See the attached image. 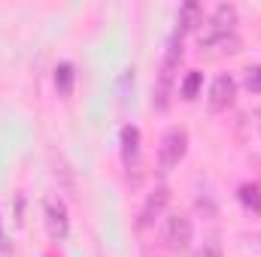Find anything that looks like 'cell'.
<instances>
[{"label":"cell","mask_w":261,"mask_h":257,"mask_svg":"<svg viewBox=\"0 0 261 257\" xmlns=\"http://www.w3.org/2000/svg\"><path fill=\"white\" fill-rule=\"evenodd\" d=\"M182 61V37L173 34L170 46H167V58L161 64V76H158V88H155V109H167L170 106V85H173V70Z\"/></svg>","instance_id":"obj_1"},{"label":"cell","mask_w":261,"mask_h":257,"mask_svg":"<svg viewBox=\"0 0 261 257\" xmlns=\"http://www.w3.org/2000/svg\"><path fill=\"white\" fill-rule=\"evenodd\" d=\"M186 145H189V133L182 127H170L161 139V148H158V170L161 173H170L182 157H186Z\"/></svg>","instance_id":"obj_2"},{"label":"cell","mask_w":261,"mask_h":257,"mask_svg":"<svg viewBox=\"0 0 261 257\" xmlns=\"http://www.w3.org/2000/svg\"><path fill=\"white\" fill-rule=\"evenodd\" d=\"M192 236H195V227L186 215H170L164 221V242L173 248V251H186L192 245Z\"/></svg>","instance_id":"obj_3"},{"label":"cell","mask_w":261,"mask_h":257,"mask_svg":"<svg viewBox=\"0 0 261 257\" xmlns=\"http://www.w3.org/2000/svg\"><path fill=\"white\" fill-rule=\"evenodd\" d=\"M234 94H237V82H234V76H219L216 82H213V88H210V109L213 112H222V109H228L231 103H234Z\"/></svg>","instance_id":"obj_4"},{"label":"cell","mask_w":261,"mask_h":257,"mask_svg":"<svg viewBox=\"0 0 261 257\" xmlns=\"http://www.w3.org/2000/svg\"><path fill=\"white\" fill-rule=\"evenodd\" d=\"M46 224H49L52 239H64L67 236L70 221H67V206L61 200H49V203H46Z\"/></svg>","instance_id":"obj_5"},{"label":"cell","mask_w":261,"mask_h":257,"mask_svg":"<svg viewBox=\"0 0 261 257\" xmlns=\"http://www.w3.org/2000/svg\"><path fill=\"white\" fill-rule=\"evenodd\" d=\"M170 203V191L161 185V188H155V191L149 194V200H146V206H143V215H140V224H152L161 212H164V206Z\"/></svg>","instance_id":"obj_6"},{"label":"cell","mask_w":261,"mask_h":257,"mask_svg":"<svg viewBox=\"0 0 261 257\" xmlns=\"http://www.w3.org/2000/svg\"><path fill=\"white\" fill-rule=\"evenodd\" d=\"M122 157H125V167H134L137 164V157H140V130L128 124V127L122 130Z\"/></svg>","instance_id":"obj_7"},{"label":"cell","mask_w":261,"mask_h":257,"mask_svg":"<svg viewBox=\"0 0 261 257\" xmlns=\"http://www.w3.org/2000/svg\"><path fill=\"white\" fill-rule=\"evenodd\" d=\"M234 21H237V9L228 6V3H222V6H216V12H213V21H210L213 30H210V34H231Z\"/></svg>","instance_id":"obj_8"},{"label":"cell","mask_w":261,"mask_h":257,"mask_svg":"<svg viewBox=\"0 0 261 257\" xmlns=\"http://www.w3.org/2000/svg\"><path fill=\"white\" fill-rule=\"evenodd\" d=\"M197 15H200V6H197V3H186V6L179 9V15H176V34H179V37H182L189 27H195Z\"/></svg>","instance_id":"obj_9"},{"label":"cell","mask_w":261,"mask_h":257,"mask_svg":"<svg viewBox=\"0 0 261 257\" xmlns=\"http://www.w3.org/2000/svg\"><path fill=\"white\" fill-rule=\"evenodd\" d=\"M200 85H203V73H197V70H192L186 79H182V85H179V94L186 97V100H195L197 91H200Z\"/></svg>","instance_id":"obj_10"},{"label":"cell","mask_w":261,"mask_h":257,"mask_svg":"<svg viewBox=\"0 0 261 257\" xmlns=\"http://www.w3.org/2000/svg\"><path fill=\"white\" fill-rule=\"evenodd\" d=\"M55 88H58V94H70V88H73V67L70 64H58V70H55Z\"/></svg>","instance_id":"obj_11"},{"label":"cell","mask_w":261,"mask_h":257,"mask_svg":"<svg viewBox=\"0 0 261 257\" xmlns=\"http://www.w3.org/2000/svg\"><path fill=\"white\" fill-rule=\"evenodd\" d=\"M240 200H243L246 209L261 212V188L258 185H243V188H240Z\"/></svg>","instance_id":"obj_12"},{"label":"cell","mask_w":261,"mask_h":257,"mask_svg":"<svg viewBox=\"0 0 261 257\" xmlns=\"http://www.w3.org/2000/svg\"><path fill=\"white\" fill-rule=\"evenodd\" d=\"M246 88H249L252 94H261V67H252V70L246 73Z\"/></svg>","instance_id":"obj_13"},{"label":"cell","mask_w":261,"mask_h":257,"mask_svg":"<svg viewBox=\"0 0 261 257\" xmlns=\"http://www.w3.org/2000/svg\"><path fill=\"white\" fill-rule=\"evenodd\" d=\"M195 257H222V245H219V242H206Z\"/></svg>","instance_id":"obj_14"},{"label":"cell","mask_w":261,"mask_h":257,"mask_svg":"<svg viewBox=\"0 0 261 257\" xmlns=\"http://www.w3.org/2000/svg\"><path fill=\"white\" fill-rule=\"evenodd\" d=\"M0 248H6V242H3V236H0Z\"/></svg>","instance_id":"obj_15"}]
</instances>
